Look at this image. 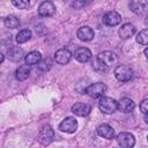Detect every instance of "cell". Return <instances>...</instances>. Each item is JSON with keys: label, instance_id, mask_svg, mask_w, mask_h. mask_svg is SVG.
I'll list each match as a JSON object with an SVG mask.
<instances>
[{"label": "cell", "instance_id": "11", "mask_svg": "<svg viewBox=\"0 0 148 148\" xmlns=\"http://www.w3.org/2000/svg\"><path fill=\"white\" fill-rule=\"evenodd\" d=\"M134 108H135L134 102L128 97H124L119 102H117V109L124 113H128V112L133 111Z\"/></svg>", "mask_w": 148, "mask_h": 148}, {"label": "cell", "instance_id": "27", "mask_svg": "<svg viewBox=\"0 0 148 148\" xmlns=\"http://www.w3.org/2000/svg\"><path fill=\"white\" fill-rule=\"evenodd\" d=\"M140 110H141V112L146 116L147 114V112H148V101L147 99H143L142 102H141V104H140Z\"/></svg>", "mask_w": 148, "mask_h": 148}, {"label": "cell", "instance_id": "10", "mask_svg": "<svg viewBox=\"0 0 148 148\" xmlns=\"http://www.w3.org/2000/svg\"><path fill=\"white\" fill-rule=\"evenodd\" d=\"M72 111H73L74 114H76L79 117H86L90 113L91 106L87 103H75L72 106Z\"/></svg>", "mask_w": 148, "mask_h": 148}, {"label": "cell", "instance_id": "16", "mask_svg": "<svg viewBox=\"0 0 148 148\" xmlns=\"http://www.w3.org/2000/svg\"><path fill=\"white\" fill-rule=\"evenodd\" d=\"M23 56H24V52H23V50L20 46H13L7 52L8 59L12 60V61H15V62L18 61V60H21L23 58Z\"/></svg>", "mask_w": 148, "mask_h": 148}, {"label": "cell", "instance_id": "28", "mask_svg": "<svg viewBox=\"0 0 148 148\" xmlns=\"http://www.w3.org/2000/svg\"><path fill=\"white\" fill-rule=\"evenodd\" d=\"M3 59H5V56H3V54H2L1 52H0V64H1L2 61H3Z\"/></svg>", "mask_w": 148, "mask_h": 148}, {"label": "cell", "instance_id": "3", "mask_svg": "<svg viewBox=\"0 0 148 148\" xmlns=\"http://www.w3.org/2000/svg\"><path fill=\"white\" fill-rule=\"evenodd\" d=\"M114 76L118 81H121V82H126V81H130L133 76V71L132 68H130L128 66H125V65H119L114 68Z\"/></svg>", "mask_w": 148, "mask_h": 148}, {"label": "cell", "instance_id": "24", "mask_svg": "<svg viewBox=\"0 0 148 148\" xmlns=\"http://www.w3.org/2000/svg\"><path fill=\"white\" fill-rule=\"evenodd\" d=\"M136 42L139 44H142V45H147L148 43V30L147 29H143L142 31H140L136 36Z\"/></svg>", "mask_w": 148, "mask_h": 148}, {"label": "cell", "instance_id": "17", "mask_svg": "<svg viewBox=\"0 0 148 148\" xmlns=\"http://www.w3.org/2000/svg\"><path fill=\"white\" fill-rule=\"evenodd\" d=\"M134 34H135V27L131 23H126V24L121 25L119 29V36L123 39H127V38L132 37Z\"/></svg>", "mask_w": 148, "mask_h": 148}, {"label": "cell", "instance_id": "2", "mask_svg": "<svg viewBox=\"0 0 148 148\" xmlns=\"http://www.w3.org/2000/svg\"><path fill=\"white\" fill-rule=\"evenodd\" d=\"M97 59H98L106 68L112 67V66H114V65L118 64V57H117V54H116L114 52H111V51H104V52L99 53V54L97 56Z\"/></svg>", "mask_w": 148, "mask_h": 148}, {"label": "cell", "instance_id": "29", "mask_svg": "<svg viewBox=\"0 0 148 148\" xmlns=\"http://www.w3.org/2000/svg\"><path fill=\"white\" fill-rule=\"evenodd\" d=\"M145 54H146V57H148V49L145 50Z\"/></svg>", "mask_w": 148, "mask_h": 148}, {"label": "cell", "instance_id": "18", "mask_svg": "<svg viewBox=\"0 0 148 148\" xmlns=\"http://www.w3.org/2000/svg\"><path fill=\"white\" fill-rule=\"evenodd\" d=\"M130 9L135 13V14H141L146 10V6H147V2L146 1H141V0H134V1H131L130 2Z\"/></svg>", "mask_w": 148, "mask_h": 148}, {"label": "cell", "instance_id": "23", "mask_svg": "<svg viewBox=\"0 0 148 148\" xmlns=\"http://www.w3.org/2000/svg\"><path fill=\"white\" fill-rule=\"evenodd\" d=\"M52 60H51V58H44V59H40V61L37 64L38 65V68L42 71V72H47V71H50L51 69V67H52Z\"/></svg>", "mask_w": 148, "mask_h": 148}, {"label": "cell", "instance_id": "13", "mask_svg": "<svg viewBox=\"0 0 148 148\" xmlns=\"http://www.w3.org/2000/svg\"><path fill=\"white\" fill-rule=\"evenodd\" d=\"M96 131H97V134H98L99 136L104 138V139L110 140V139H113V138H114V130H113L110 125H108V124H102V125H99Z\"/></svg>", "mask_w": 148, "mask_h": 148}, {"label": "cell", "instance_id": "5", "mask_svg": "<svg viewBox=\"0 0 148 148\" xmlns=\"http://www.w3.org/2000/svg\"><path fill=\"white\" fill-rule=\"evenodd\" d=\"M117 142L121 148H133L135 145V139L133 134L128 132H121L117 135Z\"/></svg>", "mask_w": 148, "mask_h": 148}, {"label": "cell", "instance_id": "4", "mask_svg": "<svg viewBox=\"0 0 148 148\" xmlns=\"http://www.w3.org/2000/svg\"><path fill=\"white\" fill-rule=\"evenodd\" d=\"M54 139V131L50 125H45L39 130L38 133V141L42 145H49Z\"/></svg>", "mask_w": 148, "mask_h": 148}, {"label": "cell", "instance_id": "1", "mask_svg": "<svg viewBox=\"0 0 148 148\" xmlns=\"http://www.w3.org/2000/svg\"><path fill=\"white\" fill-rule=\"evenodd\" d=\"M98 108L103 113L111 114L117 110V102L111 97H101L98 102Z\"/></svg>", "mask_w": 148, "mask_h": 148}, {"label": "cell", "instance_id": "19", "mask_svg": "<svg viewBox=\"0 0 148 148\" xmlns=\"http://www.w3.org/2000/svg\"><path fill=\"white\" fill-rule=\"evenodd\" d=\"M29 74H30V67L28 65H21L15 71V76L18 81H24L25 79H28Z\"/></svg>", "mask_w": 148, "mask_h": 148}, {"label": "cell", "instance_id": "22", "mask_svg": "<svg viewBox=\"0 0 148 148\" xmlns=\"http://www.w3.org/2000/svg\"><path fill=\"white\" fill-rule=\"evenodd\" d=\"M30 38H31V31H30L29 29H23V30H21V31L16 35V42H17L18 44L25 43V42H28Z\"/></svg>", "mask_w": 148, "mask_h": 148}, {"label": "cell", "instance_id": "15", "mask_svg": "<svg viewBox=\"0 0 148 148\" xmlns=\"http://www.w3.org/2000/svg\"><path fill=\"white\" fill-rule=\"evenodd\" d=\"M77 37L83 42H89L94 38V30L88 25H83L77 30Z\"/></svg>", "mask_w": 148, "mask_h": 148}, {"label": "cell", "instance_id": "8", "mask_svg": "<svg viewBox=\"0 0 148 148\" xmlns=\"http://www.w3.org/2000/svg\"><path fill=\"white\" fill-rule=\"evenodd\" d=\"M54 13H56V6L51 1H44L38 7V14L43 17L52 16Z\"/></svg>", "mask_w": 148, "mask_h": 148}, {"label": "cell", "instance_id": "7", "mask_svg": "<svg viewBox=\"0 0 148 148\" xmlns=\"http://www.w3.org/2000/svg\"><path fill=\"white\" fill-rule=\"evenodd\" d=\"M59 130L65 133H74L77 130V120L73 117H67L60 123Z\"/></svg>", "mask_w": 148, "mask_h": 148}, {"label": "cell", "instance_id": "9", "mask_svg": "<svg viewBox=\"0 0 148 148\" xmlns=\"http://www.w3.org/2000/svg\"><path fill=\"white\" fill-rule=\"evenodd\" d=\"M121 21V16L119 13L117 12H108L104 16H103V23L105 25H109V27H114L117 24H119Z\"/></svg>", "mask_w": 148, "mask_h": 148}, {"label": "cell", "instance_id": "25", "mask_svg": "<svg viewBox=\"0 0 148 148\" xmlns=\"http://www.w3.org/2000/svg\"><path fill=\"white\" fill-rule=\"evenodd\" d=\"M92 68H94L96 72H98V73H103V72H106V71H108V68H106L97 58L92 60Z\"/></svg>", "mask_w": 148, "mask_h": 148}, {"label": "cell", "instance_id": "12", "mask_svg": "<svg viewBox=\"0 0 148 148\" xmlns=\"http://www.w3.org/2000/svg\"><path fill=\"white\" fill-rule=\"evenodd\" d=\"M72 58V53L69 52V50L67 49H59L56 54H54V60L56 62L60 64V65H65L67 64Z\"/></svg>", "mask_w": 148, "mask_h": 148}, {"label": "cell", "instance_id": "20", "mask_svg": "<svg viewBox=\"0 0 148 148\" xmlns=\"http://www.w3.org/2000/svg\"><path fill=\"white\" fill-rule=\"evenodd\" d=\"M40 59H42V56H40V53L37 52V51H31V52H29V53L24 57L25 64H27L28 66H29V65H36V64H38V62L40 61Z\"/></svg>", "mask_w": 148, "mask_h": 148}, {"label": "cell", "instance_id": "21", "mask_svg": "<svg viewBox=\"0 0 148 148\" xmlns=\"http://www.w3.org/2000/svg\"><path fill=\"white\" fill-rule=\"evenodd\" d=\"M3 23H5V25H6L7 28H9V29H15V28H18V27H20V20H18L16 16H14V15L7 16V17L3 20Z\"/></svg>", "mask_w": 148, "mask_h": 148}, {"label": "cell", "instance_id": "14", "mask_svg": "<svg viewBox=\"0 0 148 148\" xmlns=\"http://www.w3.org/2000/svg\"><path fill=\"white\" fill-rule=\"evenodd\" d=\"M74 58L80 62H87L91 59V51L87 47H79L74 52Z\"/></svg>", "mask_w": 148, "mask_h": 148}, {"label": "cell", "instance_id": "6", "mask_svg": "<svg viewBox=\"0 0 148 148\" xmlns=\"http://www.w3.org/2000/svg\"><path fill=\"white\" fill-rule=\"evenodd\" d=\"M106 91V86L102 82H97V83H92L90 84L87 89H86V92L90 96V97H94V98H98V97H103V95L105 94Z\"/></svg>", "mask_w": 148, "mask_h": 148}, {"label": "cell", "instance_id": "26", "mask_svg": "<svg viewBox=\"0 0 148 148\" xmlns=\"http://www.w3.org/2000/svg\"><path fill=\"white\" fill-rule=\"evenodd\" d=\"M12 3L15 7H17L18 9H25V8H28L30 6V2L27 1V0H13Z\"/></svg>", "mask_w": 148, "mask_h": 148}]
</instances>
